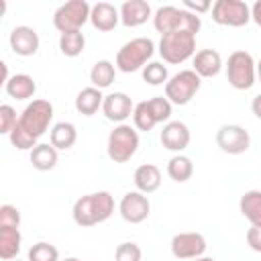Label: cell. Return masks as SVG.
I'll list each match as a JSON object with an SVG mask.
<instances>
[{
	"label": "cell",
	"instance_id": "6da1fadb",
	"mask_svg": "<svg viewBox=\"0 0 261 261\" xmlns=\"http://www.w3.org/2000/svg\"><path fill=\"white\" fill-rule=\"evenodd\" d=\"M112 214H114V198L106 190L92 192V194L77 198L73 208H71L73 222L77 226H84V228L96 226V224L108 220Z\"/></svg>",
	"mask_w": 261,
	"mask_h": 261
},
{
	"label": "cell",
	"instance_id": "7a4b0ae2",
	"mask_svg": "<svg viewBox=\"0 0 261 261\" xmlns=\"http://www.w3.org/2000/svg\"><path fill=\"white\" fill-rule=\"evenodd\" d=\"M153 53H155V43L149 37H135L118 49L114 65L122 73H133L143 69L151 61Z\"/></svg>",
	"mask_w": 261,
	"mask_h": 261
},
{
	"label": "cell",
	"instance_id": "3957f363",
	"mask_svg": "<svg viewBox=\"0 0 261 261\" xmlns=\"http://www.w3.org/2000/svg\"><path fill=\"white\" fill-rule=\"evenodd\" d=\"M157 51H159L163 63L179 65L196 55V33H192V31L165 33V35H161Z\"/></svg>",
	"mask_w": 261,
	"mask_h": 261
},
{
	"label": "cell",
	"instance_id": "277c9868",
	"mask_svg": "<svg viewBox=\"0 0 261 261\" xmlns=\"http://www.w3.org/2000/svg\"><path fill=\"white\" fill-rule=\"evenodd\" d=\"M153 27L157 33H173V31H192L198 33L202 27V20L198 14L177 8V6H159L153 14Z\"/></svg>",
	"mask_w": 261,
	"mask_h": 261
},
{
	"label": "cell",
	"instance_id": "5b68a950",
	"mask_svg": "<svg viewBox=\"0 0 261 261\" xmlns=\"http://www.w3.org/2000/svg\"><path fill=\"white\" fill-rule=\"evenodd\" d=\"M137 149H139V130L135 126L122 122L110 130L108 143H106V153H108L110 161L126 163L135 157Z\"/></svg>",
	"mask_w": 261,
	"mask_h": 261
},
{
	"label": "cell",
	"instance_id": "8992f818",
	"mask_svg": "<svg viewBox=\"0 0 261 261\" xmlns=\"http://www.w3.org/2000/svg\"><path fill=\"white\" fill-rule=\"evenodd\" d=\"M51 120H53V104L49 100L37 98L24 106V110L18 116V126L24 128L33 139H41L47 130H51Z\"/></svg>",
	"mask_w": 261,
	"mask_h": 261
},
{
	"label": "cell",
	"instance_id": "52a82bcc",
	"mask_svg": "<svg viewBox=\"0 0 261 261\" xmlns=\"http://www.w3.org/2000/svg\"><path fill=\"white\" fill-rule=\"evenodd\" d=\"M257 77V63L249 51H232L226 61V80L234 90H251Z\"/></svg>",
	"mask_w": 261,
	"mask_h": 261
},
{
	"label": "cell",
	"instance_id": "ba28073f",
	"mask_svg": "<svg viewBox=\"0 0 261 261\" xmlns=\"http://www.w3.org/2000/svg\"><path fill=\"white\" fill-rule=\"evenodd\" d=\"M202 77L194 69H181L165 84V98L175 106H186L198 94Z\"/></svg>",
	"mask_w": 261,
	"mask_h": 261
},
{
	"label": "cell",
	"instance_id": "9c48e42d",
	"mask_svg": "<svg viewBox=\"0 0 261 261\" xmlns=\"http://www.w3.org/2000/svg\"><path fill=\"white\" fill-rule=\"evenodd\" d=\"M90 12L92 6L86 0H69L53 12V27L59 33L82 31V27L90 20Z\"/></svg>",
	"mask_w": 261,
	"mask_h": 261
},
{
	"label": "cell",
	"instance_id": "30bf717a",
	"mask_svg": "<svg viewBox=\"0 0 261 261\" xmlns=\"http://www.w3.org/2000/svg\"><path fill=\"white\" fill-rule=\"evenodd\" d=\"M212 20L220 27H245L251 20V6L243 0H216L212 4Z\"/></svg>",
	"mask_w": 261,
	"mask_h": 261
},
{
	"label": "cell",
	"instance_id": "8fae6325",
	"mask_svg": "<svg viewBox=\"0 0 261 261\" xmlns=\"http://www.w3.org/2000/svg\"><path fill=\"white\" fill-rule=\"evenodd\" d=\"M216 145L226 155H241L249 149L251 137L249 130L241 124H222L216 130Z\"/></svg>",
	"mask_w": 261,
	"mask_h": 261
},
{
	"label": "cell",
	"instance_id": "7c38bea8",
	"mask_svg": "<svg viewBox=\"0 0 261 261\" xmlns=\"http://www.w3.org/2000/svg\"><path fill=\"white\" fill-rule=\"evenodd\" d=\"M118 212L122 216L124 222L128 224H139L143 220H147L149 212H151V202L147 198V194L139 192V190H133V192H126L120 202H118Z\"/></svg>",
	"mask_w": 261,
	"mask_h": 261
},
{
	"label": "cell",
	"instance_id": "4fadbf2b",
	"mask_svg": "<svg viewBox=\"0 0 261 261\" xmlns=\"http://www.w3.org/2000/svg\"><path fill=\"white\" fill-rule=\"evenodd\" d=\"M169 247H171V255L175 259H198V257H202L206 253L208 243H206L204 234L188 230V232L173 234Z\"/></svg>",
	"mask_w": 261,
	"mask_h": 261
},
{
	"label": "cell",
	"instance_id": "5bb4252c",
	"mask_svg": "<svg viewBox=\"0 0 261 261\" xmlns=\"http://www.w3.org/2000/svg\"><path fill=\"white\" fill-rule=\"evenodd\" d=\"M133 112H135V104H133L128 94H124V92H110V94L104 96L102 114L106 116V120L122 124L128 116H133Z\"/></svg>",
	"mask_w": 261,
	"mask_h": 261
},
{
	"label": "cell",
	"instance_id": "9a60e30c",
	"mask_svg": "<svg viewBox=\"0 0 261 261\" xmlns=\"http://www.w3.org/2000/svg\"><path fill=\"white\" fill-rule=\"evenodd\" d=\"M190 139H192L190 128L181 120H169V122H165L163 128H161V135H159L161 145L167 151H173L175 155L181 153L190 145Z\"/></svg>",
	"mask_w": 261,
	"mask_h": 261
},
{
	"label": "cell",
	"instance_id": "2e32d148",
	"mask_svg": "<svg viewBox=\"0 0 261 261\" xmlns=\"http://www.w3.org/2000/svg\"><path fill=\"white\" fill-rule=\"evenodd\" d=\"M8 43H10V49L20 55V57H31L39 51V33L33 29V27H27V24H18L10 31V37H8Z\"/></svg>",
	"mask_w": 261,
	"mask_h": 261
},
{
	"label": "cell",
	"instance_id": "e0dca14e",
	"mask_svg": "<svg viewBox=\"0 0 261 261\" xmlns=\"http://www.w3.org/2000/svg\"><path fill=\"white\" fill-rule=\"evenodd\" d=\"M118 10H120V22L128 29L141 27L149 18H153L151 6H149L147 0H124Z\"/></svg>",
	"mask_w": 261,
	"mask_h": 261
},
{
	"label": "cell",
	"instance_id": "ac0fdd59",
	"mask_svg": "<svg viewBox=\"0 0 261 261\" xmlns=\"http://www.w3.org/2000/svg\"><path fill=\"white\" fill-rule=\"evenodd\" d=\"M90 22L96 31L108 33L120 22V10L110 2H96L90 12Z\"/></svg>",
	"mask_w": 261,
	"mask_h": 261
},
{
	"label": "cell",
	"instance_id": "d6986e66",
	"mask_svg": "<svg viewBox=\"0 0 261 261\" xmlns=\"http://www.w3.org/2000/svg\"><path fill=\"white\" fill-rule=\"evenodd\" d=\"M192 69L200 77H216L222 69V57L216 49L196 51V55L192 57Z\"/></svg>",
	"mask_w": 261,
	"mask_h": 261
},
{
	"label": "cell",
	"instance_id": "ffe728a7",
	"mask_svg": "<svg viewBox=\"0 0 261 261\" xmlns=\"http://www.w3.org/2000/svg\"><path fill=\"white\" fill-rule=\"evenodd\" d=\"M133 181H135V188L143 194H153L159 190L161 186V171L157 165L153 163H143L135 169L133 173Z\"/></svg>",
	"mask_w": 261,
	"mask_h": 261
},
{
	"label": "cell",
	"instance_id": "44dd1931",
	"mask_svg": "<svg viewBox=\"0 0 261 261\" xmlns=\"http://www.w3.org/2000/svg\"><path fill=\"white\" fill-rule=\"evenodd\" d=\"M4 90L14 100H29L37 92V84H35V80L29 73H14L4 84Z\"/></svg>",
	"mask_w": 261,
	"mask_h": 261
},
{
	"label": "cell",
	"instance_id": "7402d4cb",
	"mask_svg": "<svg viewBox=\"0 0 261 261\" xmlns=\"http://www.w3.org/2000/svg\"><path fill=\"white\" fill-rule=\"evenodd\" d=\"M102 102H104L102 90H98L94 86H88V88L77 92V96H75V110L80 114H84V116H92L98 110H102Z\"/></svg>",
	"mask_w": 261,
	"mask_h": 261
},
{
	"label": "cell",
	"instance_id": "603a6c76",
	"mask_svg": "<svg viewBox=\"0 0 261 261\" xmlns=\"http://www.w3.org/2000/svg\"><path fill=\"white\" fill-rule=\"evenodd\" d=\"M75 141H77V130H75V126H73L71 122H65V120L55 122V124L51 126V130H49V143H51L57 151H67V149H71V147L75 145Z\"/></svg>",
	"mask_w": 261,
	"mask_h": 261
},
{
	"label": "cell",
	"instance_id": "cb8c5ba5",
	"mask_svg": "<svg viewBox=\"0 0 261 261\" xmlns=\"http://www.w3.org/2000/svg\"><path fill=\"white\" fill-rule=\"evenodd\" d=\"M20 230L14 226H0V259L12 261L20 253Z\"/></svg>",
	"mask_w": 261,
	"mask_h": 261
},
{
	"label": "cell",
	"instance_id": "d4e9b609",
	"mask_svg": "<svg viewBox=\"0 0 261 261\" xmlns=\"http://www.w3.org/2000/svg\"><path fill=\"white\" fill-rule=\"evenodd\" d=\"M29 159H31V163L37 171H51L57 165L59 155H57V149L51 143H39L29 153Z\"/></svg>",
	"mask_w": 261,
	"mask_h": 261
},
{
	"label": "cell",
	"instance_id": "484cf974",
	"mask_svg": "<svg viewBox=\"0 0 261 261\" xmlns=\"http://www.w3.org/2000/svg\"><path fill=\"white\" fill-rule=\"evenodd\" d=\"M241 214L251 222V226H261V190H249L239 200Z\"/></svg>",
	"mask_w": 261,
	"mask_h": 261
},
{
	"label": "cell",
	"instance_id": "4316f807",
	"mask_svg": "<svg viewBox=\"0 0 261 261\" xmlns=\"http://www.w3.org/2000/svg\"><path fill=\"white\" fill-rule=\"evenodd\" d=\"M114 77H116V65L112 61H108V59L96 61L92 65V69H90V82L98 90H104V88L112 86Z\"/></svg>",
	"mask_w": 261,
	"mask_h": 261
},
{
	"label": "cell",
	"instance_id": "83f0119b",
	"mask_svg": "<svg viewBox=\"0 0 261 261\" xmlns=\"http://www.w3.org/2000/svg\"><path fill=\"white\" fill-rule=\"evenodd\" d=\"M167 175H169L173 181H177V184L188 181V179L194 175V163H192V159L186 157V155H181V153L173 155V157L167 161Z\"/></svg>",
	"mask_w": 261,
	"mask_h": 261
},
{
	"label": "cell",
	"instance_id": "f1b7e54d",
	"mask_svg": "<svg viewBox=\"0 0 261 261\" xmlns=\"http://www.w3.org/2000/svg\"><path fill=\"white\" fill-rule=\"evenodd\" d=\"M86 47V37L82 31H71V33H61L59 35V51L65 57H77L82 55Z\"/></svg>",
	"mask_w": 261,
	"mask_h": 261
},
{
	"label": "cell",
	"instance_id": "f546056e",
	"mask_svg": "<svg viewBox=\"0 0 261 261\" xmlns=\"http://www.w3.org/2000/svg\"><path fill=\"white\" fill-rule=\"evenodd\" d=\"M133 124H135V128H137V130H143V133L153 130V126L157 124V120H155V116H153L151 106H149V102H147V100H143V102L135 104Z\"/></svg>",
	"mask_w": 261,
	"mask_h": 261
},
{
	"label": "cell",
	"instance_id": "4dcf8cb0",
	"mask_svg": "<svg viewBox=\"0 0 261 261\" xmlns=\"http://www.w3.org/2000/svg\"><path fill=\"white\" fill-rule=\"evenodd\" d=\"M141 73H143V80L149 86H161V84H167V80H169L167 65H163L161 61H149L141 69Z\"/></svg>",
	"mask_w": 261,
	"mask_h": 261
},
{
	"label": "cell",
	"instance_id": "1f68e13d",
	"mask_svg": "<svg viewBox=\"0 0 261 261\" xmlns=\"http://www.w3.org/2000/svg\"><path fill=\"white\" fill-rule=\"evenodd\" d=\"M27 261H59V251L47 241H39L29 249Z\"/></svg>",
	"mask_w": 261,
	"mask_h": 261
},
{
	"label": "cell",
	"instance_id": "d6a6232c",
	"mask_svg": "<svg viewBox=\"0 0 261 261\" xmlns=\"http://www.w3.org/2000/svg\"><path fill=\"white\" fill-rule=\"evenodd\" d=\"M147 102H149V106H151V112H153L157 124H159V122H169L173 104H171L165 96H153V98H149Z\"/></svg>",
	"mask_w": 261,
	"mask_h": 261
},
{
	"label": "cell",
	"instance_id": "836d02e7",
	"mask_svg": "<svg viewBox=\"0 0 261 261\" xmlns=\"http://www.w3.org/2000/svg\"><path fill=\"white\" fill-rule=\"evenodd\" d=\"M8 139H10L12 147H16V149H20V151H33V149L39 145V143H37V139H33L24 128H20V126H18V122H16V126L10 130Z\"/></svg>",
	"mask_w": 261,
	"mask_h": 261
},
{
	"label": "cell",
	"instance_id": "e575fe53",
	"mask_svg": "<svg viewBox=\"0 0 261 261\" xmlns=\"http://www.w3.org/2000/svg\"><path fill=\"white\" fill-rule=\"evenodd\" d=\"M143 259V251L137 243L133 241H126V243H120L116 249H114V261H141Z\"/></svg>",
	"mask_w": 261,
	"mask_h": 261
},
{
	"label": "cell",
	"instance_id": "d590c367",
	"mask_svg": "<svg viewBox=\"0 0 261 261\" xmlns=\"http://www.w3.org/2000/svg\"><path fill=\"white\" fill-rule=\"evenodd\" d=\"M16 122H18L16 110L10 104H2L0 106V133L2 135H10V130L16 126Z\"/></svg>",
	"mask_w": 261,
	"mask_h": 261
},
{
	"label": "cell",
	"instance_id": "8d00e7d4",
	"mask_svg": "<svg viewBox=\"0 0 261 261\" xmlns=\"http://www.w3.org/2000/svg\"><path fill=\"white\" fill-rule=\"evenodd\" d=\"M0 226H20V212L12 204H2L0 206Z\"/></svg>",
	"mask_w": 261,
	"mask_h": 261
},
{
	"label": "cell",
	"instance_id": "74e56055",
	"mask_svg": "<svg viewBox=\"0 0 261 261\" xmlns=\"http://www.w3.org/2000/svg\"><path fill=\"white\" fill-rule=\"evenodd\" d=\"M184 8L194 14H204L212 8V4H210V0H184Z\"/></svg>",
	"mask_w": 261,
	"mask_h": 261
},
{
	"label": "cell",
	"instance_id": "f35d334b",
	"mask_svg": "<svg viewBox=\"0 0 261 261\" xmlns=\"http://www.w3.org/2000/svg\"><path fill=\"white\" fill-rule=\"evenodd\" d=\"M247 239V245L255 251V253H261V226H251L245 234Z\"/></svg>",
	"mask_w": 261,
	"mask_h": 261
},
{
	"label": "cell",
	"instance_id": "ab89813d",
	"mask_svg": "<svg viewBox=\"0 0 261 261\" xmlns=\"http://www.w3.org/2000/svg\"><path fill=\"white\" fill-rule=\"evenodd\" d=\"M251 20L257 27H261V0H257V2L251 4Z\"/></svg>",
	"mask_w": 261,
	"mask_h": 261
},
{
	"label": "cell",
	"instance_id": "60d3db41",
	"mask_svg": "<svg viewBox=\"0 0 261 261\" xmlns=\"http://www.w3.org/2000/svg\"><path fill=\"white\" fill-rule=\"evenodd\" d=\"M251 110H253V114L261 120V94H257V96L253 98V102H251Z\"/></svg>",
	"mask_w": 261,
	"mask_h": 261
},
{
	"label": "cell",
	"instance_id": "b9f144b4",
	"mask_svg": "<svg viewBox=\"0 0 261 261\" xmlns=\"http://www.w3.org/2000/svg\"><path fill=\"white\" fill-rule=\"evenodd\" d=\"M0 69H2V84H6V82L10 80V75H8V65L2 61V63H0Z\"/></svg>",
	"mask_w": 261,
	"mask_h": 261
},
{
	"label": "cell",
	"instance_id": "7bdbcfd3",
	"mask_svg": "<svg viewBox=\"0 0 261 261\" xmlns=\"http://www.w3.org/2000/svg\"><path fill=\"white\" fill-rule=\"evenodd\" d=\"M192 261H214V259H212V257H204V255H202V257H198V259H192Z\"/></svg>",
	"mask_w": 261,
	"mask_h": 261
},
{
	"label": "cell",
	"instance_id": "ee69618b",
	"mask_svg": "<svg viewBox=\"0 0 261 261\" xmlns=\"http://www.w3.org/2000/svg\"><path fill=\"white\" fill-rule=\"evenodd\" d=\"M257 77H259V82H261V59L257 61Z\"/></svg>",
	"mask_w": 261,
	"mask_h": 261
},
{
	"label": "cell",
	"instance_id": "f6af8a7d",
	"mask_svg": "<svg viewBox=\"0 0 261 261\" xmlns=\"http://www.w3.org/2000/svg\"><path fill=\"white\" fill-rule=\"evenodd\" d=\"M63 261H80L77 257H67V259H63Z\"/></svg>",
	"mask_w": 261,
	"mask_h": 261
},
{
	"label": "cell",
	"instance_id": "bcb514c9",
	"mask_svg": "<svg viewBox=\"0 0 261 261\" xmlns=\"http://www.w3.org/2000/svg\"><path fill=\"white\" fill-rule=\"evenodd\" d=\"M12 261H20V259H12Z\"/></svg>",
	"mask_w": 261,
	"mask_h": 261
}]
</instances>
